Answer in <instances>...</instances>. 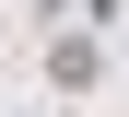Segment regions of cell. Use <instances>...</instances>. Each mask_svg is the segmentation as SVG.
Returning <instances> with one entry per match:
<instances>
[{"instance_id":"6da1fadb","label":"cell","mask_w":129,"mask_h":117,"mask_svg":"<svg viewBox=\"0 0 129 117\" xmlns=\"http://www.w3.org/2000/svg\"><path fill=\"white\" fill-rule=\"evenodd\" d=\"M94 70H106V59H94V47L71 35V47H59V59H47V82H59V94H94Z\"/></svg>"}]
</instances>
